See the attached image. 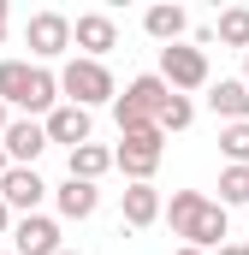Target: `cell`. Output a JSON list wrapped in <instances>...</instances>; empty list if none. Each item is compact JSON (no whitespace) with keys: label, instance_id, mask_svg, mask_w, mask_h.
<instances>
[{"label":"cell","instance_id":"obj_24","mask_svg":"<svg viewBox=\"0 0 249 255\" xmlns=\"http://www.w3.org/2000/svg\"><path fill=\"white\" fill-rule=\"evenodd\" d=\"M6 172H12V160H6V148H0V178H6Z\"/></svg>","mask_w":249,"mask_h":255},{"label":"cell","instance_id":"obj_31","mask_svg":"<svg viewBox=\"0 0 249 255\" xmlns=\"http://www.w3.org/2000/svg\"><path fill=\"white\" fill-rule=\"evenodd\" d=\"M6 255H12V250H6Z\"/></svg>","mask_w":249,"mask_h":255},{"label":"cell","instance_id":"obj_22","mask_svg":"<svg viewBox=\"0 0 249 255\" xmlns=\"http://www.w3.org/2000/svg\"><path fill=\"white\" fill-rule=\"evenodd\" d=\"M6 232H18V226H12V208L0 202V238H6Z\"/></svg>","mask_w":249,"mask_h":255},{"label":"cell","instance_id":"obj_20","mask_svg":"<svg viewBox=\"0 0 249 255\" xmlns=\"http://www.w3.org/2000/svg\"><path fill=\"white\" fill-rule=\"evenodd\" d=\"M220 148H226L232 166H249V125H226L220 130Z\"/></svg>","mask_w":249,"mask_h":255},{"label":"cell","instance_id":"obj_8","mask_svg":"<svg viewBox=\"0 0 249 255\" xmlns=\"http://www.w3.org/2000/svg\"><path fill=\"white\" fill-rule=\"evenodd\" d=\"M71 42L83 48V60H101L107 48H119V24H113L107 12H83V18L71 24Z\"/></svg>","mask_w":249,"mask_h":255},{"label":"cell","instance_id":"obj_10","mask_svg":"<svg viewBox=\"0 0 249 255\" xmlns=\"http://www.w3.org/2000/svg\"><path fill=\"white\" fill-rule=\"evenodd\" d=\"M12 255H60V226L42 214H24L12 232Z\"/></svg>","mask_w":249,"mask_h":255},{"label":"cell","instance_id":"obj_5","mask_svg":"<svg viewBox=\"0 0 249 255\" xmlns=\"http://www.w3.org/2000/svg\"><path fill=\"white\" fill-rule=\"evenodd\" d=\"M160 77H166L172 89H202V83H208V54L172 42V48H160Z\"/></svg>","mask_w":249,"mask_h":255},{"label":"cell","instance_id":"obj_27","mask_svg":"<svg viewBox=\"0 0 249 255\" xmlns=\"http://www.w3.org/2000/svg\"><path fill=\"white\" fill-rule=\"evenodd\" d=\"M178 255H202V250H190V244H184V250H178Z\"/></svg>","mask_w":249,"mask_h":255},{"label":"cell","instance_id":"obj_19","mask_svg":"<svg viewBox=\"0 0 249 255\" xmlns=\"http://www.w3.org/2000/svg\"><path fill=\"white\" fill-rule=\"evenodd\" d=\"M220 208H249V166H226L220 172Z\"/></svg>","mask_w":249,"mask_h":255},{"label":"cell","instance_id":"obj_4","mask_svg":"<svg viewBox=\"0 0 249 255\" xmlns=\"http://www.w3.org/2000/svg\"><path fill=\"white\" fill-rule=\"evenodd\" d=\"M60 95L71 107H101V101H119V89H113V71L101 60H71L60 71Z\"/></svg>","mask_w":249,"mask_h":255},{"label":"cell","instance_id":"obj_18","mask_svg":"<svg viewBox=\"0 0 249 255\" xmlns=\"http://www.w3.org/2000/svg\"><path fill=\"white\" fill-rule=\"evenodd\" d=\"M214 30H220V42H226V48H244V54H249V6H226Z\"/></svg>","mask_w":249,"mask_h":255},{"label":"cell","instance_id":"obj_6","mask_svg":"<svg viewBox=\"0 0 249 255\" xmlns=\"http://www.w3.org/2000/svg\"><path fill=\"white\" fill-rule=\"evenodd\" d=\"M24 42H30L36 60H60L65 48H71V18H60V12H36L30 30H24Z\"/></svg>","mask_w":249,"mask_h":255},{"label":"cell","instance_id":"obj_30","mask_svg":"<svg viewBox=\"0 0 249 255\" xmlns=\"http://www.w3.org/2000/svg\"><path fill=\"white\" fill-rule=\"evenodd\" d=\"M244 255H249V244H244Z\"/></svg>","mask_w":249,"mask_h":255},{"label":"cell","instance_id":"obj_12","mask_svg":"<svg viewBox=\"0 0 249 255\" xmlns=\"http://www.w3.org/2000/svg\"><path fill=\"white\" fill-rule=\"evenodd\" d=\"M208 107H214L226 125H249V83L244 77H220V83L208 89Z\"/></svg>","mask_w":249,"mask_h":255},{"label":"cell","instance_id":"obj_15","mask_svg":"<svg viewBox=\"0 0 249 255\" xmlns=\"http://www.w3.org/2000/svg\"><path fill=\"white\" fill-rule=\"evenodd\" d=\"M142 30H148L154 42H166V48H172V42L190 30V12H184V6H148V12H142Z\"/></svg>","mask_w":249,"mask_h":255},{"label":"cell","instance_id":"obj_14","mask_svg":"<svg viewBox=\"0 0 249 255\" xmlns=\"http://www.w3.org/2000/svg\"><path fill=\"white\" fill-rule=\"evenodd\" d=\"M54 202H60V220H89V214L101 208V190L83 184V178H65L60 190H54Z\"/></svg>","mask_w":249,"mask_h":255},{"label":"cell","instance_id":"obj_25","mask_svg":"<svg viewBox=\"0 0 249 255\" xmlns=\"http://www.w3.org/2000/svg\"><path fill=\"white\" fill-rule=\"evenodd\" d=\"M0 42H6V0H0Z\"/></svg>","mask_w":249,"mask_h":255},{"label":"cell","instance_id":"obj_1","mask_svg":"<svg viewBox=\"0 0 249 255\" xmlns=\"http://www.w3.org/2000/svg\"><path fill=\"white\" fill-rule=\"evenodd\" d=\"M166 214H172V232L190 250H226V208L208 202L202 190H178Z\"/></svg>","mask_w":249,"mask_h":255},{"label":"cell","instance_id":"obj_26","mask_svg":"<svg viewBox=\"0 0 249 255\" xmlns=\"http://www.w3.org/2000/svg\"><path fill=\"white\" fill-rule=\"evenodd\" d=\"M214 255H244V250H232V244H226V250H214Z\"/></svg>","mask_w":249,"mask_h":255},{"label":"cell","instance_id":"obj_9","mask_svg":"<svg viewBox=\"0 0 249 255\" xmlns=\"http://www.w3.org/2000/svg\"><path fill=\"white\" fill-rule=\"evenodd\" d=\"M42 196H48V184L36 178V166H12V172L0 178V202H6L12 214H36Z\"/></svg>","mask_w":249,"mask_h":255},{"label":"cell","instance_id":"obj_28","mask_svg":"<svg viewBox=\"0 0 249 255\" xmlns=\"http://www.w3.org/2000/svg\"><path fill=\"white\" fill-rule=\"evenodd\" d=\"M244 83H249V54H244Z\"/></svg>","mask_w":249,"mask_h":255},{"label":"cell","instance_id":"obj_2","mask_svg":"<svg viewBox=\"0 0 249 255\" xmlns=\"http://www.w3.org/2000/svg\"><path fill=\"white\" fill-rule=\"evenodd\" d=\"M172 95H178V89H172L160 71H148V77H130V83H124V95L113 101L119 136H124V130H142V125H160V107H166Z\"/></svg>","mask_w":249,"mask_h":255},{"label":"cell","instance_id":"obj_17","mask_svg":"<svg viewBox=\"0 0 249 255\" xmlns=\"http://www.w3.org/2000/svg\"><path fill=\"white\" fill-rule=\"evenodd\" d=\"M107 166H113V148H101V142H83V148H71V178L95 184Z\"/></svg>","mask_w":249,"mask_h":255},{"label":"cell","instance_id":"obj_29","mask_svg":"<svg viewBox=\"0 0 249 255\" xmlns=\"http://www.w3.org/2000/svg\"><path fill=\"white\" fill-rule=\"evenodd\" d=\"M60 255H77V250H60Z\"/></svg>","mask_w":249,"mask_h":255},{"label":"cell","instance_id":"obj_13","mask_svg":"<svg viewBox=\"0 0 249 255\" xmlns=\"http://www.w3.org/2000/svg\"><path fill=\"white\" fill-rule=\"evenodd\" d=\"M42 125H48V142L83 148V142H89V107H71V101H65V107H54Z\"/></svg>","mask_w":249,"mask_h":255},{"label":"cell","instance_id":"obj_7","mask_svg":"<svg viewBox=\"0 0 249 255\" xmlns=\"http://www.w3.org/2000/svg\"><path fill=\"white\" fill-rule=\"evenodd\" d=\"M0 148H6L12 166H36V154L48 148V125H36V119H12L6 136H0Z\"/></svg>","mask_w":249,"mask_h":255},{"label":"cell","instance_id":"obj_3","mask_svg":"<svg viewBox=\"0 0 249 255\" xmlns=\"http://www.w3.org/2000/svg\"><path fill=\"white\" fill-rule=\"evenodd\" d=\"M166 130L160 125H142V130H124L119 148H113V166H119L130 184H148L154 178V166H160V154H166V142H160Z\"/></svg>","mask_w":249,"mask_h":255},{"label":"cell","instance_id":"obj_21","mask_svg":"<svg viewBox=\"0 0 249 255\" xmlns=\"http://www.w3.org/2000/svg\"><path fill=\"white\" fill-rule=\"evenodd\" d=\"M196 119V107H190V95H172L166 107H160V130H190Z\"/></svg>","mask_w":249,"mask_h":255},{"label":"cell","instance_id":"obj_11","mask_svg":"<svg viewBox=\"0 0 249 255\" xmlns=\"http://www.w3.org/2000/svg\"><path fill=\"white\" fill-rule=\"evenodd\" d=\"M0 101H6V107H18V113H30V101H36V65L0 60Z\"/></svg>","mask_w":249,"mask_h":255},{"label":"cell","instance_id":"obj_16","mask_svg":"<svg viewBox=\"0 0 249 255\" xmlns=\"http://www.w3.org/2000/svg\"><path fill=\"white\" fill-rule=\"evenodd\" d=\"M160 220V190L154 184H124V226H154Z\"/></svg>","mask_w":249,"mask_h":255},{"label":"cell","instance_id":"obj_23","mask_svg":"<svg viewBox=\"0 0 249 255\" xmlns=\"http://www.w3.org/2000/svg\"><path fill=\"white\" fill-rule=\"evenodd\" d=\"M6 125H12V107H6V101H0V136H6Z\"/></svg>","mask_w":249,"mask_h":255}]
</instances>
